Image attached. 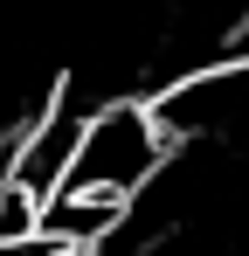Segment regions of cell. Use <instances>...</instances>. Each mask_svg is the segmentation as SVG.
I'll return each instance as SVG.
<instances>
[{
	"label": "cell",
	"instance_id": "obj_1",
	"mask_svg": "<svg viewBox=\"0 0 249 256\" xmlns=\"http://www.w3.org/2000/svg\"><path fill=\"white\" fill-rule=\"evenodd\" d=\"M166 152H173V132L160 125L152 97H104V104L83 118L76 160H70L62 180L111 187V194H124V201H138V194L166 173Z\"/></svg>",
	"mask_w": 249,
	"mask_h": 256
},
{
	"label": "cell",
	"instance_id": "obj_2",
	"mask_svg": "<svg viewBox=\"0 0 249 256\" xmlns=\"http://www.w3.org/2000/svg\"><path fill=\"white\" fill-rule=\"evenodd\" d=\"M124 214H132L124 194L62 180V187H48V194L35 201V228H28V242H35L42 256H97V250L124 228Z\"/></svg>",
	"mask_w": 249,
	"mask_h": 256
}]
</instances>
